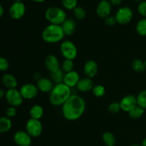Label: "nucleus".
I'll use <instances>...</instances> for the list:
<instances>
[{"label": "nucleus", "mask_w": 146, "mask_h": 146, "mask_svg": "<svg viewBox=\"0 0 146 146\" xmlns=\"http://www.w3.org/2000/svg\"><path fill=\"white\" fill-rule=\"evenodd\" d=\"M86 101L82 97L72 94L62 105V114L69 121L78 120L86 110Z\"/></svg>", "instance_id": "nucleus-1"}, {"label": "nucleus", "mask_w": 146, "mask_h": 146, "mask_svg": "<svg viewBox=\"0 0 146 146\" xmlns=\"http://www.w3.org/2000/svg\"><path fill=\"white\" fill-rule=\"evenodd\" d=\"M71 94V87L64 83L55 84L50 92L49 101L54 106H62Z\"/></svg>", "instance_id": "nucleus-2"}, {"label": "nucleus", "mask_w": 146, "mask_h": 146, "mask_svg": "<svg viewBox=\"0 0 146 146\" xmlns=\"http://www.w3.org/2000/svg\"><path fill=\"white\" fill-rule=\"evenodd\" d=\"M64 31L61 25L50 24L45 27L41 33V37L45 42L55 44L62 41L64 39Z\"/></svg>", "instance_id": "nucleus-3"}, {"label": "nucleus", "mask_w": 146, "mask_h": 146, "mask_svg": "<svg viewBox=\"0 0 146 146\" xmlns=\"http://www.w3.org/2000/svg\"><path fill=\"white\" fill-rule=\"evenodd\" d=\"M45 18L50 24L61 25L67 19L66 13L58 7H50L46 10Z\"/></svg>", "instance_id": "nucleus-4"}, {"label": "nucleus", "mask_w": 146, "mask_h": 146, "mask_svg": "<svg viewBox=\"0 0 146 146\" xmlns=\"http://www.w3.org/2000/svg\"><path fill=\"white\" fill-rule=\"evenodd\" d=\"M60 52L66 60H74L78 55V49L76 44L70 40H65L60 45Z\"/></svg>", "instance_id": "nucleus-5"}, {"label": "nucleus", "mask_w": 146, "mask_h": 146, "mask_svg": "<svg viewBox=\"0 0 146 146\" xmlns=\"http://www.w3.org/2000/svg\"><path fill=\"white\" fill-rule=\"evenodd\" d=\"M26 131L31 137H38L43 131V125L40 120L30 118L26 123Z\"/></svg>", "instance_id": "nucleus-6"}, {"label": "nucleus", "mask_w": 146, "mask_h": 146, "mask_svg": "<svg viewBox=\"0 0 146 146\" xmlns=\"http://www.w3.org/2000/svg\"><path fill=\"white\" fill-rule=\"evenodd\" d=\"M117 23L120 24H128L133 17V11L128 7H122L117 10L115 14Z\"/></svg>", "instance_id": "nucleus-7"}, {"label": "nucleus", "mask_w": 146, "mask_h": 146, "mask_svg": "<svg viewBox=\"0 0 146 146\" xmlns=\"http://www.w3.org/2000/svg\"><path fill=\"white\" fill-rule=\"evenodd\" d=\"M5 98L10 106L15 107L21 105L24 100L19 90L16 88L8 89V90L6 92Z\"/></svg>", "instance_id": "nucleus-8"}, {"label": "nucleus", "mask_w": 146, "mask_h": 146, "mask_svg": "<svg viewBox=\"0 0 146 146\" xmlns=\"http://www.w3.org/2000/svg\"><path fill=\"white\" fill-rule=\"evenodd\" d=\"M10 17L14 19H20L26 13V6L22 1H14L9 9Z\"/></svg>", "instance_id": "nucleus-9"}, {"label": "nucleus", "mask_w": 146, "mask_h": 146, "mask_svg": "<svg viewBox=\"0 0 146 146\" xmlns=\"http://www.w3.org/2000/svg\"><path fill=\"white\" fill-rule=\"evenodd\" d=\"M23 98L26 100H31L36 97L38 90L36 85L32 83H26L21 87L19 90Z\"/></svg>", "instance_id": "nucleus-10"}, {"label": "nucleus", "mask_w": 146, "mask_h": 146, "mask_svg": "<svg viewBox=\"0 0 146 146\" xmlns=\"http://www.w3.org/2000/svg\"><path fill=\"white\" fill-rule=\"evenodd\" d=\"M32 137L27 131L19 130L14 135V141L19 146H30L32 143Z\"/></svg>", "instance_id": "nucleus-11"}, {"label": "nucleus", "mask_w": 146, "mask_h": 146, "mask_svg": "<svg viewBox=\"0 0 146 146\" xmlns=\"http://www.w3.org/2000/svg\"><path fill=\"white\" fill-rule=\"evenodd\" d=\"M120 104H121V110L128 113L131 110L138 105L136 97L133 94H128V95L124 96L121 99Z\"/></svg>", "instance_id": "nucleus-12"}, {"label": "nucleus", "mask_w": 146, "mask_h": 146, "mask_svg": "<svg viewBox=\"0 0 146 146\" xmlns=\"http://www.w3.org/2000/svg\"><path fill=\"white\" fill-rule=\"evenodd\" d=\"M112 5L108 1V0H101L96 7V14L98 17L106 19L107 17L111 15Z\"/></svg>", "instance_id": "nucleus-13"}, {"label": "nucleus", "mask_w": 146, "mask_h": 146, "mask_svg": "<svg viewBox=\"0 0 146 146\" xmlns=\"http://www.w3.org/2000/svg\"><path fill=\"white\" fill-rule=\"evenodd\" d=\"M46 67L50 73L54 72L61 69V64L58 58L54 54H48L46 56L44 61Z\"/></svg>", "instance_id": "nucleus-14"}, {"label": "nucleus", "mask_w": 146, "mask_h": 146, "mask_svg": "<svg viewBox=\"0 0 146 146\" xmlns=\"http://www.w3.org/2000/svg\"><path fill=\"white\" fill-rule=\"evenodd\" d=\"M98 64L96 62L93 60H89L86 61L84 66V74L87 77L92 79L96 76L98 73Z\"/></svg>", "instance_id": "nucleus-15"}, {"label": "nucleus", "mask_w": 146, "mask_h": 146, "mask_svg": "<svg viewBox=\"0 0 146 146\" xmlns=\"http://www.w3.org/2000/svg\"><path fill=\"white\" fill-rule=\"evenodd\" d=\"M80 79L81 78H80L79 74L75 70H73V71L65 73L63 83H64L68 87L71 88V87H76Z\"/></svg>", "instance_id": "nucleus-16"}, {"label": "nucleus", "mask_w": 146, "mask_h": 146, "mask_svg": "<svg viewBox=\"0 0 146 146\" xmlns=\"http://www.w3.org/2000/svg\"><path fill=\"white\" fill-rule=\"evenodd\" d=\"M54 86V82L51 81V79L47 78V77H41L37 80V88H38V91L42 92L50 93Z\"/></svg>", "instance_id": "nucleus-17"}, {"label": "nucleus", "mask_w": 146, "mask_h": 146, "mask_svg": "<svg viewBox=\"0 0 146 146\" xmlns=\"http://www.w3.org/2000/svg\"><path fill=\"white\" fill-rule=\"evenodd\" d=\"M94 82L91 78L86 77L84 78H81L77 84L76 87L80 92H87L92 90L94 87Z\"/></svg>", "instance_id": "nucleus-18"}, {"label": "nucleus", "mask_w": 146, "mask_h": 146, "mask_svg": "<svg viewBox=\"0 0 146 146\" xmlns=\"http://www.w3.org/2000/svg\"><path fill=\"white\" fill-rule=\"evenodd\" d=\"M61 26L65 36H71L75 31L76 24L73 19L67 18Z\"/></svg>", "instance_id": "nucleus-19"}, {"label": "nucleus", "mask_w": 146, "mask_h": 146, "mask_svg": "<svg viewBox=\"0 0 146 146\" xmlns=\"http://www.w3.org/2000/svg\"><path fill=\"white\" fill-rule=\"evenodd\" d=\"M1 82L8 89L16 88L17 86V80L13 74L6 73L1 77Z\"/></svg>", "instance_id": "nucleus-20"}, {"label": "nucleus", "mask_w": 146, "mask_h": 146, "mask_svg": "<svg viewBox=\"0 0 146 146\" xmlns=\"http://www.w3.org/2000/svg\"><path fill=\"white\" fill-rule=\"evenodd\" d=\"M44 110L43 107L39 104H34L31 107L29 110V115L31 118L40 120L43 117Z\"/></svg>", "instance_id": "nucleus-21"}, {"label": "nucleus", "mask_w": 146, "mask_h": 146, "mask_svg": "<svg viewBox=\"0 0 146 146\" xmlns=\"http://www.w3.org/2000/svg\"><path fill=\"white\" fill-rule=\"evenodd\" d=\"M12 127V122L9 117H0V133H7L11 130Z\"/></svg>", "instance_id": "nucleus-22"}, {"label": "nucleus", "mask_w": 146, "mask_h": 146, "mask_svg": "<svg viewBox=\"0 0 146 146\" xmlns=\"http://www.w3.org/2000/svg\"><path fill=\"white\" fill-rule=\"evenodd\" d=\"M104 143L106 146H115L116 143V139L115 135L111 132H105L102 135Z\"/></svg>", "instance_id": "nucleus-23"}, {"label": "nucleus", "mask_w": 146, "mask_h": 146, "mask_svg": "<svg viewBox=\"0 0 146 146\" xmlns=\"http://www.w3.org/2000/svg\"><path fill=\"white\" fill-rule=\"evenodd\" d=\"M64 74H65V73L62 71L61 69H60L58 71L51 73L50 77H51V80L54 82V84H60V83H63V82H64Z\"/></svg>", "instance_id": "nucleus-24"}, {"label": "nucleus", "mask_w": 146, "mask_h": 146, "mask_svg": "<svg viewBox=\"0 0 146 146\" xmlns=\"http://www.w3.org/2000/svg\"><path fill=\"white\" fill-rule=\"evenodd\" d=\"M132 68L136 72H143L145 71V62L140 59H135L132 62Z\"/></svg>", "instance_id": "nucleus-25"}, {"label": "nucleus", "mask_w": 146, "mask_h": 146, "mask_svg": "<svg viewBox=\"0 0 146 146\" xmlns=\"http://www.w3.org/2000/svg\"><path fill=\"white\" fill-rule=\"evenodd\" d=\"M137 33L142 37H146V18H143L136 24Z\"/></svg>", "instance_id": "nucleus-26"}, {"label": "nucleus", "mask_w": 146, "mask_h": 146, "mask_svg": "<svg viewBox=\"0 0 146 146\" xmlns=\"http://www.w3.org/2000/svg\"><path fill=\"white\" fill-rule=\"evenodd\" d=\"M144 112H145V110L143 108L141 107L140 106L137 105L136 107H134L133 110H131L128 113V115H129V116L132 119L136 120V119H139L140 117H141L143 115Z\"/></svg>", "instance_id": "nucleus-27"}, {"label": "nucleus", "mask_w": 146, "mask_h": 146, "mask_svg": "<svg viewBox=\"0 0 146 146\" xmlns=\"http://www.w3.org/2000/svg\"><path fill=\"white\" fill-rule=\"evenodd\" d=\"M137 104L141 107L143 108L144 110L146 109V90H142L138 93L136 96Z\"/></svg>", "instance_id": "nucleus-28"}, {"label": "nucleus", "mask_w": 146, "mask_h": 146, "mask_svg": "<svg viewBox=\"0 0 146 146\" xmlns=\"http://www.w3.org/2000/svg\"><path fill=\"white\" fill-rule=\"evenodd\" d=\"M74 60L65 59L64 61L63 62L62 64L61 65V69L64 73H67L71 71H73L74 70Z\"/></svg>", "instance_id": "nucleus-29"}, {"label": "nucleus", "mask_w": 146, "mask_h": 146, "mask_svg": "<svg viewBox=\"0 0 146 146\" xmlns=\"http://www.w3.org/2000/svg\"><path fill=\"white\" fill-rule=\"evenodd\" d=\"M73 12H74V17L78 20L84 19L86 17V11L85 9H84L81 7H78V6H77L73 10Z\"/></svg>", "instance_id": "nucleus-30"}, {"label": "nucleus", "mask_w": 146, "mask_h": 146, "mask_svg": "<svg viewBox=\"0 0 146 146\" xmlns=\"http://www.w3.org/2000/svg\"><path fill=\"white\" fill-rule=\"evenodd\" d=\"M93 94L96 97H104L106 93V89L101 84H97L94 85L92 89Z\"/></svg>", "instance_id": "nucleus-31"}, {"label": "nucleus", "mask_w": 146, "mask_h": 146, "mask_svg": "<svg viewBox=\"0 0 146 146\" xmlns=\"http://www.w3.org/2000/svg\"><path fill=\"white\" fill-rule=\"evenodd\" d=\"M64 8L66 10H74L78 4V0H61Z\"/></svg>", "instance_id": "nucleus-32"}, {"label": "nucleus", "mask_w": 146, "mask_h": 146, "mask_svg": "<svg viewBox=\"0 0 146 146\" xmlns=\"http://www.w3.org/2000/svg\"><path fill=\"white\" fill-rule=\"evenodd\" d=\"M108 110L112 114H117V113H118L121 110L120 102H111L108 105Z\"/></svg>", "instance_id": "nucleus-33"}, {"label": "nucleus", "mask_w": 146, "mask_h": 146, "mask_svg": "<svg viewBox=\"0 0 146 146\" xmlns=\"http://www.w3.org/2000/svg\"><path fill=\"white\" fill-rule=\"evenodd\" d=\"M9 67V62L8 60L3 57H0V71H7Z\"/></svg>", "instance_id": "nucleus-34"}, {"label": "nucleus", "mask_w": 146, "mask_h": 146, "mask_svg": "<svg viewBox=\"0 0 146 146\" xmlns=\"http://www.w3.org/2000/svg\"><path fill=\"white\" fill-rule=\"evenodd\" d=\"M138 11L140 15L142 16L143 18H146V1H141L139 3L138 7Z\"/></svg>", "instance_id": "nucleus-35"}, {"label": "nucleus", "mask_w": 146, "mask_h": 146, "mask_svg": "<svg viewBox=\"0 0 146 146\" xmlns=\"http://www.w3.org/2000/svg\"><path fill=\"white\" fill-rule=\"evenodd\" d=\"M104 19H105V24H106V25L110 26V27L115 25L117 23L116 19H115V16L109 15L108 17H107L106 18Z\"/></svg>", "instance_id": "nucleus-36"}, {"label": "nucleus", "mask_w": 146, "mask_h": 146, "mask_svg": "<svg viewBox=\"0 0 146 146\" xmlns=\"http://www.w3.org/2000/svg\"><path fill=\"white\" fill-rule=\"evenodd\" d=\"M17 109L15 107H13V106H10L9 107H8L6 111L7 113V116L8 117H13L17 115Z\"/></svg>", "instance_id": "nucleus-37"}, {"label": "nucleus", "mask_w": 146, "mask_h": 146, "mask_svg": "<svg viewBox=\"0 0 146 146\" xmlns=\"http://www.w3.org/2000/svg\"><path fill=\"white\" fill-rule=\"evenodd\" d=\"M112 6H119L122 2V0H108Z\"/></svg>", "instance_id": "nucleus-38"}, {"label": "nucleus", "mask_w": 146, "mask_h": 146, "mask_svg": "<svg viewBox=\"0 0 146 146\" xmlns=\"http://www.w3.org/2000/svg\"><path fill=\"white\" fill-rule=\"evenodd\" d=\"M4 7L0 4V18L4 15Z\"/></svg>", "instance_id": "nucleus-39"}, {"label": "nucleus", "mask_w": 146, "mask_h": 146, "mask_svg": "<svg viewBox=\"0 0 146 146\" xmlns=\"http://www.w3.org/2000/svg\"><path fill=\"white\" fill-rule=\"evenodd\" d=\"M6 92L2 90V89H0V99H1L2 97H5Z\"/></svg>", "instance_id": "nucleus-40"}, {"label": "nucleus", "mask_w": 146, "mask_h": 146, "mask_svg": "<svg viewBox=\"0 0 146 146\" xmlns=\"http://www.w3.org/2000/svg\"><path fill=\"white\" fill-rule=\"evenodd\" d=\"M31 1H34V2H36V3H42V2H44L45 1H46V0H31Z\"/></svg>", "instance_id": "nucleus-41"}, {"label": "nucleus", "mask_w": 146, "mask_h": 146, "mask_svg": "<svg viewBox=\"0 0 146 146\" xmlns=\"http://www.w3.org/2000/svg\"><path fill=\"white\" fill-rule=\"evenodd\" d=\"M141 145L142 146H146V137L143 140L142 143H141Z\"/></svg>", "instance_id": "nucleus-42"}, {"label": "nucleus", "mask_w": 146, "mask_h": 146, "mask_svg": "<svg viewBox=\"0 0 146 146\" xmlns=\"http://www.w3.org/2000/svg\"><path fill=\"white\" fill-rule=\"evenodd\" d=\"M133 1H138V2H141V1H145V0H133Z\"/></svg>", "instance_id": "nucleus-43"}, {"label": "nucleus", "mask_w": 146, "mask_h": 146, "mask_svg": "<svg viewBox=\"0 0 146 146\" xmlns=\"http://www.w3.org/2000/svg\"><path fill=\"white\" fill-rule=\"evenodd\" d=\"M131 146H142L141 145H131Z\"/></svg>", "instance_id": "nucleus-44"}, {"label": "nucleus", "mask_w": 146, "mask_h": 146, "mask_svg": "<svg viewBox=\"0 0 146 146\" xmlns=\"http://www.w3.org/2000/svg\"><path fill=\"white\" fill-rule=\"evenodd\" d=\"M14 1H21V0H13Z\"/></svg>", "instance_id": "nucleus-45"}, {"label": "nucleus", "mask_w": 146, "mask_h": 146, "mask_svg": "<svg viewBox=\"0 0 146 146\" xmlns=\"http://www.w3.org/2000/svg\"><path fill=\"white\" fill-rule=\"evenodd\" d=\"M145 62V71H146V61Z\"/></svg>", "instance_id": "nucleus-46"}]
</instances>
